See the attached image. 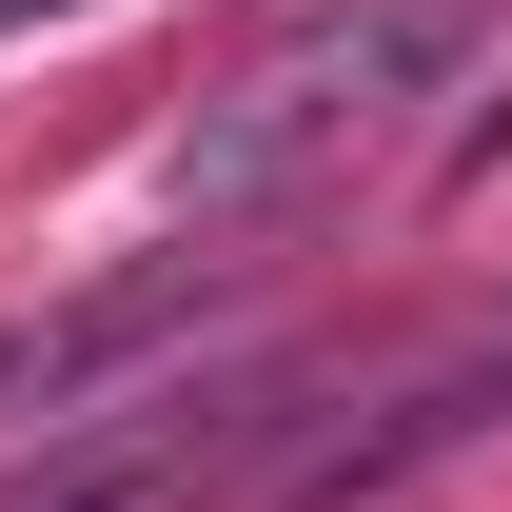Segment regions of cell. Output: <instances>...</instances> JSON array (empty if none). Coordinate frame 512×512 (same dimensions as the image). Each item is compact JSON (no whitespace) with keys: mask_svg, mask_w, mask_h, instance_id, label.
<instances>
[{"mask_svg":"<svg viewBox=\"0 0 512 512\" xmlns=\"http://www.w3.org/2000/svg\"><path fill=\"white\" fill-rule=\"evenodd\" d=\"M276 434H296V394H276V375L99 394V414H60V434L0 473V512H237V493H276Z\"/></svg>","mask_w":512,"mask_h":512,"instance_id":"7a4b0ae2","label":"cell"},{"mask_svg":"<svg viewBox=\"0 0 512 512\" xmlns=\"http://www.w3.org/2000/svg\"><path fill=\"white\" fill-rule=\"evenodd\" d=\"M20 20H79V0H0V40H20Z\"/></svg>","mask_w":512,"mask_h":512,"instance_id":"277c9868","label":"cell"},{"mask_svg":"<svg viewBox=\"0 0 512 512\" xmlns=\"http://www.w3.org/2000/svg\"><path fill=\"white\" fill-rule=\"evenodd\" d=\"M217 296H237V256H138V276H99V296H60V316H0V434H20V414H40V434L99 414V394H119L138 355H178Z\"/></svg>","mask_w":512,"mask_h":512,"instance_id":"3957f363","label":"cell"},{"mask_svg":"<svg viewBox=\"0 0 512 512\" xmlns=\"http://www.w3.org/2000/svg\"><path fill=\"white\" fill-rule=\"evenodd\" d=\"M493 20H512V0H296L276 40H237V60L178 99L158 217H178V237H256V217L335 197L355 158L414 138V99H473Z\"/></svg>","mask_w":512,"mask_h":512,"instance_id":"6da1fadb","label":"cell"}]
</instances>
